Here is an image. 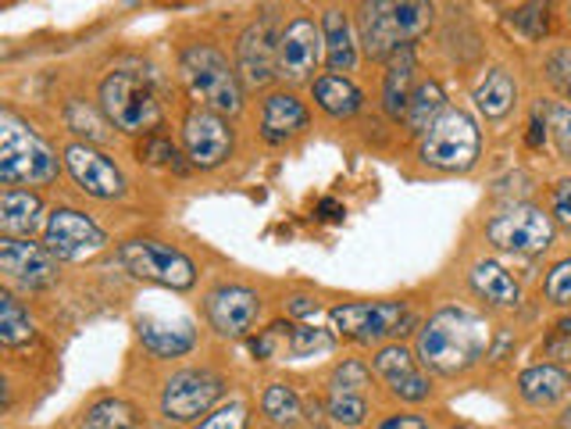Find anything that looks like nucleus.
Listing matches in <instances>:
<instances>
[{
  "label": "nucleus",
  "instance_id": "f03ea898",
  "mask_svg": "<svg viewBox=\"0 0 571 429\" xmlns=\"http://www.w3.org/2000/svg\"><path fill=\"white\" fill-rule=\"evenodd\" d=\"M432 25V0H361L358 30L369 58L389 61L393 50L407 47Z\"/></svg>",
  "mask_w": 571,
  "mask_h": 429
},
{
  "label": "nucleus",
  "instance_id": "0eeeda50",
  "mask_svg": "<svg viewBox=\"0 0 571 429\" xmlns=\"http://www.w3.org/2000/svg\"><path fill=\"white\" fill-rule=\"evenodd\" d=\"M118 262L126 273L147 283L168 287V290H189L197 283V268L183 251L158 244V240H129L118 247Z\"/></svg>",
  "mask_w": 571,
  "mask_h": 429
},
{
  "label": "nucleus",
  "instance_id": "a878e982",
  "mask_svg": "<svg viewBox=\"0 0 571 429\" xmlns=\"http://www.w3.org/2000/svg\"><path fill=\"white\" fill-rule=\"evenodd\" d=\"M514 101H518V86L504 69H493L486 72V79L475 86V107L486 115V118H504Z\"/></svg>",
  "mask_w": 571,
  "mask_h": 429
},
{
  "label": "nucleus",
  "instance_id": "f3484780",
  "mask_svg": "<svg viewBox=\"0 0 571 429\" xmlns=\"http://www.w3.org/2000/svg\"><path fill=\"white\" fill-rule=\"evenodd\" d=\"M257 312H261L257 293L247 287H236V283L219 287L208 298V318L222 337H243V333L257 322Z\"/></svg>",
  "mask_w": 571,
  "mask_h": 429
},
{
  "label": "nucleus",
  "instance_id": "b1692460",
  "mask_svg": "<svg viewBox=\"0 0 571 429\" xmlns=\"http://www.w3.org/2000/svg\"><path fill=\"white\" fill-rule=\"evenodd\" d=\"M471 287L479 298H486L489 304H497V308H511V304H518L522 298V290L518 283H514V276L508 273L504 265H497V262H479L471 268Z\"/></svg>",
  "mask_w": 571,
  "mask_h": 429
},
{
  "label": "nucleus",
  "instance_id": "1a4fd4ad",
  "mask_svg": "<svg viewBox=\"0 0 571 429\" xmlns=\"http://www.w3.org/2000/svg\"><path fill=\"white\" fill-rule=\"evenodd\" d=\"M486 236H489V244L500 251L539 254L553 244V222H550V215H543L539 208L514 205L486 222Z\"/></svg>",
  "mask_w": 571,
  "mask_h": 429
},
{
  "label": "nucleus",
  "instance_id": "3c124183",
  "mask_svg": "<svg viewBox=\"0 0 571 429\" xmlns=\"http://www.w3.org/2000/svg\"><path fill=\"white\" fill-rule=\"evenodd\" d=\"M568 22H571V0H568Z\"/></svg>",
  "mask_w": 571,
  "mask_h": 429
},
{
  "label": "nucleus",
  "instance_id": "c03bdc74",
  "mask_svg": "<svg viewBox=\"0 0 571 429\" xmlns=\"http://www.w3.org/2000/svg\"><path fill=\"white\" fill-rule=\"evenodd\" d=\"M553 215H557V222H561L564 230H571V183H561V190H557Z\"/></svg>",
  "mask_w": 571,
  "mask_h": 429
},
{
  "label": "nucleus",
  "instance_id": "7ed1b4c3",
  "mask_svg": "<svg viewBox=\"0 0 571 429\" xmlns=\"http://www.w3.org/2000/svg\"><path fill=\"white\" fill-rule=\"evenodd\" d=\"M58 176V158L47 140L15 112L0 115V179L8 186H44Z\"/></svg>",
  "mask_w": 571,
  "mask_h": 429
},
{
  "label": "nucleus",
  "instance_id": "4468645a",
  "mask_svg": "<svg viewBox=\"0 0 571 429\" xmlns=\"http://www.w3.org/2000/svg\"><path fill=\"white\" fill-rule=\"evenodd\" d=\"M236 61L243 86H268L279 76V39L276 30H271V19L250 22L243 30L236 44Z\"/></svg>",
  "mask_w": 571,
  "mask_h": 429
},
{
  "label": "nucleus",
  "instance_id": "423d86ee",
  "mask_svg": "<svg viewBox=\"0 0 571 429\" xmlns=\"http://www.w3.org/2000/svg\"><path fill=\"white\" fill-rule=\"evenodd\" d=\"M479 126L468 112H443L429 132H421V158L440 172H468L479 161Z\"/></svg>",
  "mask_w": 571,
  "mask_h": 429
},
{
  "label": "nucleus",
  "instance_id": "ea45409f",
  "mask_svg": "<svg viewBox=\"0 0 571 429\" xmlns=\"http://www.w3.org/2000/svg\"><path fill=\"white\" fill-rule=\"evenodd\" d=\"M197 429H247V405L243 401H229L214 415H208Z\"/></svg>",
  "mask_w": 571,
  "mask_h": 429
},
{
  "label": "nucleus",
  "instance_id": "8fccbe9b",
  "mask_svg": "<svg viewBox=\"0 0 571 429\" xmlns=\"http://www.w3.org/2000/svg\"><path fill=\"white\" fill-rule=\"evenodd\" d=\"M561 429H571V411H568L564 419H561Z\"/></svg>",
  "mask_w": 571,
  "mask_h": 429
},
{
  "label": "nucleus",
  "instance_id": "4be33fe9",
  "mask_svg": "<svg viewBox=\"0 0 571 429\" xmlns=\"http://www.w3.org/2000/svg\"><path fill=\"white\" fill-rule=\"evenodd\" d=\"M322 36H325V61L329 69L339 72H350L353 61H358V47H353V30H350V19L343 15L339 8H329L322 19Z\"/></svg>",
  "mask_w": 571,
  "mask_h": 429
},
{
  "label": "nucleus",
  "instance_id": "e433bc0d",
  "mask_svg": "<svg viewBox=\"0 0 571 429\" xmlns=\"http://www.w3.org/2000/svg\"><path fill=\"white\" fill-rule=\"evenodd\" d=\"M329 415L336 426H361L364 415H369V405H364V397L358 394H333L329 397Z\"/></svg>",
  "mask_w": 571,
  "mask_h": 429
},
{
  "label": "nucleus",
  "instance_id": "4c0bfd02",
  "mask_svg": "<svg viewBox=\"0 0 571 429\" xmlns=\"http://www.w3.org/2000/svg\"><path fill=\"white\" fill-rule=\"evenodd\" d=\"M543 355H547L553 366H571V318H561L550 329V337L543 340Z\"/></svg>",
  "mask_w": 571,
  "mask_h": 429
},
{
  "label": "nucleus",
  "instance_id": "de8ad7c7",
  "mask_svg": "<svg viewBox=\"0 0 571 429\" xmlns=\"http://www.w3.org/2000/svg\"><path fill=\"white\" fill-rule=\"evenodd\" d=\"M528 147H543V140H547V123H539V118H533V126H528Z\"/></svg>",
  "mask_w": 571,
  "mask_h": 429
},
{
  "label": "nucleus",
  "instance_id": "79ce46f5",
  "mask_svg": "<svg viewBox=\"0 0 571 429\" xmlns=\"http://www.w3.org/2000/svg\"><path fill=\"white\" fill-rule=\"evenodd\" d=\"M547 76H550V83L564 93V97H571V47H561V50L550 54Z\"/></svg>",
  "mask_w": 571,
  "mask_h": 429
},
{
  "label": "nucleus",
  "instance_id": "f257e3e1",
  "mask_svg": "<svg viewBox=\"0 0 571 429\" xmlns=\"http://www.w3.org/2000/svg\"><path fill=\"white\" fill-rule=\"evenodd\" d=\"M489 351V326L468 308H443L418 333V358L443 375L471 369Z\"/></svg>",
  "mask_w": 571,
  "mask_h": 429
},
{
  "label": "nucleus",
  "instance_id": "a18cd8bd",
  "mask_svg": "<svg viewBox=\"0 0 571 429\" xmlns=\"http://www.w3.org/2000/svg\"><path fill=\"white\" fill-rule=\"evenodd\" d=\"M378 429H429V422L418 419V415H393V419H386Z\"/></svg>",
  "mask_w": 571,
  "mask_h": 429
},
{
  "label": "nucleus",
  "instance_id": "c85d7f7f",
  "mask_svg": "<svg viewBox=\"0 0 571 429\" xmlns=\"http://www.w3.org/2000/svg\"><path fill=\"white\" fill-rule=\"evenodd\" d=\"M0 340L8 347H22L25 340H33V322L11 293H0Z\"/></svg>",
  "mask_w": 571,
  "mask_h": 429
},
{
  "label": "nucleus",
  "instance_id": "c756f323",
  "mask_svg": "<svg viewBox=\"0 0 571 429\" xmlns=\"http://www.w3.org/2000/svg\"><path fill=\"white\" fill-rule=\"evenodd\" d=\"M261 408L276 426H293V422H301V415H304L301 397H296L290 386H282V383L268 386L265 397H261Z\"/></svg>",
  "mask_w": 571,
  "mask_h": 429
},
{
  "label": "nucleus",
  "instance_id": "49530a36",
  "mask_svg": "<svg viewBox=\"0 0 571 429\" xmlns=\"http://www.w3.org/2000/svg\"><path fill=\"white\" fill-rule=\"evenodd\" d=\"M318 215H322V219L336 222V219H343V205L333 200V197H325V200H318Z\"/></svg>",
  "mask_w": 571,
  "mask_h": 429
},
{
  "label": "nucleus",
  "instance_id": "f8f14e48",
  "mask_svg": "<svg viewBox=\"0 0 571 429\" xmlns=\"http://www.w3.org/2000/svg\"><path fill=\"white\" fill-rule=\"evenodd\" d=\"M183 143L186 158L197 169H214L233 154V132H229L225 118L211 107H194L183 123Z\"/></svg>",
  "mask_w": 571,
  "mask_h": 429
},
{
  "label": "nucleus",
  "instance_id": "2f4dec72",
  "mask_svg": "<svg viewBox=\"0 0 571 429\" xmlns=\"http://www.w3.org/2000/svg\"><path fill=\"white\" fill-rule=\"evenodd\" d=\"M543 123H547V132L557 143V151H561V158L571 161V104H564V101L547 104L543 107Z\"/></svg>",
  "mask_w": 571,
  "mask_h": 429
},
{
  "label": "nucleus",
  "instance_id": "bb28decb",
  "mask_svg": "<svg viewBox=\"0 0 571 429\" xmlns=\"http://www.w3.org/2000/svg\"><path fill=\"white\" fill-rule=\"evenodd\" d=\"M443 115V90L440 83H421L411 93V104H407V126L415 132H429V126Z\"/></svg>",
  "mask_w": 571,
  "mask_h": 429
},
{
  "label": "nucleus",
  "instance_id": "5701e85b",
  "mask_svg": "<svg viewBox=\"0 0 571 429\" xmlns=\"http://www.w3.org/2000/svg\"><path fill=\"white\" fill-rule=\"evenodd\" d=\"M568 386H571V375L561 366H553V361H547V366H533V369H525L518 375L522 397L528 401V405H536V408L561 401L568 394Z\"/></svg>",
  "mask_w": 571,
  "mask_h": 429
},
{
  "label": "nucleus",
  "instance_id": "393cba45",
  "mask_svg": "<svg viewBox=\"0 0 571 429\" xmlns=\"http://www.w3.org/2000/svg\"><path fill=\"white\" fill-rule=\"evenodd\" d=\"M315 101L322 112L333 118H350L361 112V90L353 86L347 76H336V72L315 79Z\"/></svg>",
  "mask_w": 571,
  "mask_h": 429
},
{
  "label": "nucleus",
  "instance_id": "37998d69",
  "mask_svg": "<svg viewBox=\"0 0 571 429\" xmlns=\"http://www.w3.org/2000/svg\"><path fill=\"white\" fill-rule=\"evenodd\" d=\"M389 391L397 394L400 401H411V405H418V401H426L429 397V380L421 372H411V375H404V380H397V383H389Z\"/></svg>",
  "mask_w": 571,
  "mask_h": 429
},
{
  "label": "nucleus",
  "instance_id": "6e6552de",
  "mask_svg": "<svg viewBox=\"0 0 571 429\" xmlns=\"http://www.w3.org/2000/svg\"><path fill=\"white\" fill-rule=\"evenodd\" d=\"M333 329L343 333L347 340L358 344H375L383 337H397V333H407L404 326H411V315L400 301H364V304H336L333 312Z\"/></svg>",
  "mask_w": 571,
  "mask_h": 429
},
{
  "label": "nucleus",
  "instance_id": "9d476101",
  "mask_svg": "<svg viewBox=\"0 0 571 429\" xmlns=\"http://www.w3.org/2000/svg\"><path fill=\"white\" fill-rule=\"evenodd\" d=\"M219 397H222L219 375L203 372V369H186V372H175L165 383L161 411H165L168 422H194L200 415H208Z\"/></svg>",
  "mask_w": 571,
  "mask_h": 429
},
{
  "label": "nucleus",
  "instance_id": "ddd939ff",
  "mask_svg": "<svg viewBox=\"0 0 571 429\" xmlns=\"http://www.w3.org/2000/svg\"><path fill=\"white\" fill-rule=\"evenodd\" d=\"M325 54L322 25H315L307 15H296L279 36V76L290 83H304L318 69Z\"/></svg>",
  "mask_w": 571,
  "mask_h": 429
},
{
  "label": "nucleus",
  "instance_id": "c9c22d12",
  "mask_svg": "<svg viewBox=\"0 0 571 429\" xmlns=\"http://www.w3.org/2000/svg\"><path fill=\"white\" fill-rule=\"evenodd\" d=\"M369 383H372V375H369V369L361 366V361H343V366H339L333 372V380H329L333 394H358V397H364Z\"/></svg>",
  "mask_w": 571,
  "mask_h": 429
},
{
  "label": "nucleus",
  "instance_id": "a19ab883",
  "mask_svg": "<svg viewBox=\"0 0 571 429\" xmlns=\"http://www.w3.org/2000/svg\"><path fill=\"white\" fill-rule=\"evenodd\" d=\"M140 161H147V165H175V158H179V151H175V143L172 140H165V137H143V143H140Z\"/></svg>",
  "mask_w": 571,
  "mask_h": 429
},
{
  "label": "nucleus",
  "instance_id": "7c9ffc66",
  "mask_svg": "<svg viewBox=\"0 0 571 429\" xmlns=\"http://www.w3.org/2000/svg\"><path fill=\"white\" fill-rule=\"evenodd\" d=\"M511 25L528 39H543L550 30V4L547 0H528L518 11H511Z\"/></svg>",
  "mask_w": 571,
  "mask_h": 429
},
{
  "label": "nucleus",
  "instance_id": "9b49d317",
  "mask_svg": "<svg viewBox=\"0 0 571 429\" xmlns=\"http://www.w3.org/2000/svg\"><path fill=\"white\" fill-rule=\"evenodd\" d=\"M107 244V236L90 215L75 208H58L47 219V251L61 262H83Z\"/></svg>",
  "mask_w": 571,
  "mask_h": 429
},
{
  "label": "nucleus",
  "instance_id": "473e14b6",
  "mask_svg": "<svg viewBox=\"0 0 571 429\" xmlns=\"http://www.w3.org/2000/svg\"><path fill=\"white\" fill-rule=\"evenodd\" d=\"M375 372L383 375L386 383H397V380H404V375H411L418 369H415V358H411L407 347L389 344V347H383V351L375 355Z\"/></svg>",
  "mask_w": 571,
  "mask_h": 429
},
{
  "label": "nucleus",
  "instance_id": "6ab92c4d",
  "mask_svg": "<svg viewBox=\"0 0 571 429\" xmlns=\"http://www.w3.org/2000/svg\"><path fill=\"white\" fill-rule=\"evenodd\" d=\"M136 333H140L143 347L158 358H179L186 355L189 347L197 344L194 329H189V322H168V318H140L136 322Z\"/></svg>",
  "mask_w": 571,
  "mask_h": 429
},
{
  "label": "nucleus",
  "instance_id": "2eb2a0df",
  "mask_svg": "<svg viewBox=\"0 0 571 429\" xmlns=\"http://www.w3.org/2000/svg\"><path fill=\"white\" fill-rule=\"evenodd\" d=\"M65 165L79 183V190L97 197V200H118L126 194V179H121L118 165L107 154L93 151L90 143H72L65 147Z\"/></svg>",
  "mask_w": 571,
  "mask_h": 429
},
{
  "label": "nucleus",
  "instance_id": "72a5a7b5",
  "mask_svg": "<svg viewBox=\"0 0 571 429\" xmlns=\"http://www.w3.org/2000/svg\"><path fill=\"white\" fill-rule=\"evenodd\" d=\"M290 355L293 358H315V355H325L333 347V337L325 329H311V326H293L290 333Z\"/></svg>",
  "mask_w": 571,
  "mask_h": 429
},
{
  "label": "nucleus",
  "instance_id": "39448f33",
  "mask_svg": "<svg viewBox=\"0 0 571 429\" xmlns=\"http://www.w3.org/2000/svg\"><path fill=\"white\" fill-rule=\"evenodd\" d=\"M101 107L121 132H151L161 126V104L143 72L118 69L101 83Z\"/></svg>",
  "mask_w": 571,
  "mask_h": 429
},
{
  "label": "nucleus",
  "instance_id": "cd10ccee",
  "mask_svg": "<svg viewBox=\"0 0 571 429\" xmlns=\"http://www.w3.org/2000/svg\"><path fill=\"white\" fill-rule=\"evenodd\" d=\"M136 426H140L136 408L118 397H107L101 405H93L83 419V429H136Z\"/></svg>",
  "mask_w": 571,
  "mask_h": 429
},
{
  "label": "nucleus",
  "instance_id": "58836bf2",
  "mask_svg": "<svg viewBox=\"0 0 571 429\" xmlns=\"http://www.w3.org/2000/svg\"><path fill=\"white\" fill-rule=\"evenodd\" d=\"M547 298H550V304H561V308H568L571 304V258H564V262H557L553 268H550V276H547Z\"/></svg>",
  "mask_w": 571,
  "mask_h": 429
},
{
  "label": "nucleus",
  "instance_id": "09e8293b",
  "mask_svg": "<svg viewBox=\"0 0 571 429\" xmlns=\"http://www.w3.org/2000/svg\"><path fill=\"white\" fill-rule=\"evenodd\" d=\"M293 315H311L318 308V301H311V298H293Z\"/></svg>",
  "mask_w": 571,
  "mask_h": 429
},
{
  "label": "nucleus",
  "instance_id": "aec40b11",
  "mask_svg": "<svg viewBox=\"0 0 571 429\" xmlns=\"http://www.w3.org/2000/svg\"><path fill=\"white\" fill-rule=\"evenodd\" d=\"M39 222H44V205H39V197L30 190L8 186L4 197H0V230H4V236L25 240L39 230Z\"/></svg>",
  "mask_w": 571,
  "mask_h": 429
},
{
  "label": "nucleus",
  "instance_id": "412c9836",
  "mask_svg": "<svg viewBox=\"0 0 571 429\" xmlns=\"http://www.w3.org/2000/svg\"><path fill=\"white\" fill-rule=\"evenodd\" d=\"M411 83H415V50L411 44L389 54V69L383 83V107L389 118H404L407 104H411Z\"/></svg>",
  "mask_w": 571,
  "mask_h": 429
},
{
  "label": "nucleus",
  "instance_id": "20e7f679",
  "mask_svg": "<svg viewBox=\"0 0 571 429\" xmlns=\"http://www.w3.org/2000/svg\"><path fill=\"white\" fill-rule=\"evenodd\" d=\"M179 72L189 93L211 112L219 115H236L243 107V79L240 72L229 65L225 54H219L208 44H194L183 50L179 58Z\"/></svg>",
  "mask_w": 571,
  "mask_h": 429
},
{
  "label": "nucleus",
  "instance_id": "dca6fc26",
  "mask_svg": "<svg viewBox=\"0 0 571 429\" xmlns=\"http://www.w3.org/2000/svg\"><path fill=\"white\" fill-rule=\"evenodd\" d=\"M0 268L11 283H19L25 290H44L58 279V265H54V254L39 244L19 236H4L0 240Z\"/></svg>",
  "mask_w": 571,
  "mask_h": 429
},
{
  "label": "nucleus",
  "instance_id": "a211bd4d",
  "mask_svg": "<svg viewBox=\"0 0 571 429\" xmlns=\"http://www.w3.org/2000/svg\"><path fill=\"white\" fill-rule=\"evenodd\" d=\"M307 126V107L293 93H271L261 107V137L268 143H286Z\"/></svg>",
  "mask_w": 571,
  "mask_h": 429
},
{
  "label": "nucleus",
  "instance_id": "f704fd0d",
  "mask_svg": "<svg viewBox=\"0 0 571 429\" xmlns=\"http://www.w3.org/2000/svg\"><path fill=\"white\" fill-rule=\"evenodd\" d=\"M65 123L72 132H79V137H86V140H107L112 132L104 129V123L97 115L90 112V107L83 101H72L68 104V112H65Z\"/></svg>",
  "mask_w": 571,
  "mask_h": 429
}]
</instances>
